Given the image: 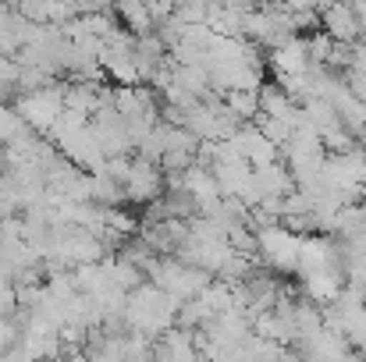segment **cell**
<instances>
[{
  "instance_id": "6da1fadb",
  "label": "cell",
  "mask_w": 366,
  "mask_h": 362,
  "mask_svg": "<svg viewBox=\"0 0 366 362\" xmlns=\"http://www.w3.org/2000/svg\"><path fill=\"white\" fill-rule=\"evenodd\" d=\"M299 245H302V235L292 231L288 224H270V228L259 231V248H263V256L274 263V270H292V273H295Z\"/></svg>"
},
{
  "instance_id": "7a4b0ae2",
  "label": "cell",
  "mask_w": 366,
  "mask_h": 362,
  "mask_svg": "<svg viewBox=\"0 0 366 362\" xmlns=\"http://www.w3.org/2000/svg\"><path fill=\"white\" fill-rule=\"evenodd\" d=\"M360 18H356V7H331L327 11V36L331 43H352L360 36Z\"/></svg>"
}]
</instances>
